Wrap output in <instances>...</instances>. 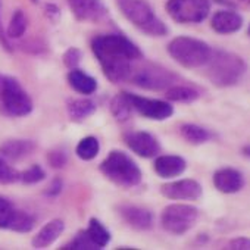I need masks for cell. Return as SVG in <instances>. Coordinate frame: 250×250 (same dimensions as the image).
Instances as JSON below:
<instances>
[{"label":"cell","mask_w":250,"mask_h":250,"mask_svg":"<svg viewBox=\"0 0 250 250\" xmlns=\"http://www.w3.org/2000/svg\"><path fill=\"white\" fill-rule=\"evenodd\" d=\"M91 50L102 66L104 77L121 84L131 78L133 63L143 59V52L122 34H102L91 40Z\"/></svg>","instance_id":"cell-1"},{"label":"cell","mask_w":250,"mask_h":250,"mask_svg":"<svg viewBox=\"0 0 250 250\" xmlns=\"http://www.w3.org/2000/svg\"><path fill=\"white\" fill-rule=\"evenodd\" d=\"M206 68L209 81L221 88L235 85L247 72V63L241 56L222 49L212 50Z\"/></svg>","instance_id":"cell-2"},{"label":"cell","mask_w":250,"mask_h":250,"mask_svg":"<svg viewBox=\"0 0 250 250\" xmlns=\"http://www.w3.org/2000/svg\"><path fill=\"white\" fill-rule=\"evenodd\" d=\"M116 6L130 24L149 37H164L168 27L146 0H116Z\"/></svg>","instance_id":"cell-3"},{"label":"cell","mask_w":250,"mask_h":250,"mask_svg":"<svg viewBox=\"0 0 250 250\" xmlns=\"http://www.w3.org/2000/svg\"><path fill=\"white\" fill-rule=\"evenodd\" d=\"M100 172L115 186L133 188L142 183V169L139 165L121 150H112L100 164Z\"/></svg>","instance_id":"cell-4"},{"label":"cell","mask_w":250,"mask_h":250,"mask_svg":"<svg viewBox=\"0 0 250 250\" xmlns=\"http://www.w3.org/2000/svg\"><path fill=\"white\" fill-rule=\"evenodd\" d=\"M167 50L169 56L181 66L197 69L206 66L213 49L203 40L188 36H180L169 42Z\"/></svg>","instance_id":"cell-5"},{"label":"cell","mask_w":250,"mask_h":250,"mask_svg":"<svg viewBox=\"0 0 250 250\" xmlns=\"http://www.w3.org/2000/svg\"><path fill=\"white\" fill-rule=\"evenodd\" d=\"M0 109L12 118L27 116L33 112V100L21 83L0 72Z\"/></svg>","instance_id":"cell-6"},{"label":"cell","mask_w":250,"mask_h":250,"mask_svg":"<svg viewBox=\"0 0 250 250\" xmlns=\"http://www.w3.org/2000/svg\"><path fill=\"white\" fill-rule=\"evenodd\" d=\"M199 218V209L186 203L168 205L161 213L162 228L174 235H183L190 231Z\"/></svg>","instance_id":"cell-7"},{"label":"cell","mask_w":250,"mask_h":250,"mask_svg":"<svg viewBox=\"0 0 250 250\" xmlns=\"http://www.w3.org/2000/svg\"><path fill=\"white\" fill-rule=\"evenodd\" d=\"M165 9L178 24H200L210 12L209 0H168Z\"/></svg>","instance_id":"cell-8"},{"label":"cell","mask_w":250,"mask_h":250,"mask_svg":"<svg viewBox=\"0 0 250 250\" xmlns=\"http://www.w3.org/2000/svg\"><path fill=\"white\" fill-rule=\"evenodd\" d=\"M130 80L140 88L161 91V90H168L169 87L175 85L180 77L161 65L149 63L140 68L139 71H136L134 74H131Z\"/></svg>","instance_id":"cell-9"},{"label":"cell","mask_w":250,"mask_h":250,"mask_svg":"<svg viewBox=\"0 0 250 250\" xmlns=\"http://www.w3.org/2000/svg\"><path fill=\"white\" fill-rule=\"evenodd\" d=\"M34 228V218L15 208L6 197L0 196V229H11L15 232H30Z\"/></svg>","instance_id":"cell-10"},{"label":"cell","mask_w":250,"mask_h":250,"mask_svg":"<svg viewBox=\"0 0 250 250\" xmlns=\"http://www.w3.org/2000/svg\"><path fill=\"white\" fill-rule=\"evenodd\" d=\"M128 96H130L133 109L147 119L165 121L174 115V106L165 100L147 99V97H142V96H137L133 93H128Z\"/></svg>","instance_id":"cell-11"},{"label":"cell","mask_w":250,"mask_h":250,"mask_svg":"<svg viewBox=\"0 0 250 250\" xmlns=\"http://www.w3.org/2000/svg\"><path fill=\"white\" fill-rule=\"evenodd\" d=\"M68 6L74 18L80 22H102L107 18L109 11L103 0H68Z\"/></svg>","instance_id":"cell-12"},{"label":"cell","mask_w":250,"mask_h":250,"mask_svg":"<svg viewBox=\"0 0 250 250\" xmlns=\"http://www.w3.org/2000/svg\"><path fill=\"white\" fill-rule=\"evenodd\" d=\"M124 142L128 149L140 158H155L161 152V145L147 131H130L124 134Z\"/></svg>","instance_id":"cell-13"},{"label":"cell","mask_w":250,"mask_h":250,"mask_svg":"<svg viewBox=\"0 0 250 250\" xmlns=\"http://www.w3.org/2000/svg\"><path fill=\"white\" fill-rule=\"evenodd\" d=\"M161 193L164 197L171 200H197L200 199L203 188L196 180L186 178L164 184L161 187Z\"/></svg>","instance_id":"cell-14"},{"label":"cell","mask_w":250,"mask_h":250,"mask_svg":"<svg viewBox=\"0 0 250 250\" xmlns=\"http://www.w3.org/2000/svg\"><path fill=\"white\" fill-rule=\"evenodd\" d=\"M118 210L125 224L134 229L147 231L153 227V215L150 210L145 208L136 205H122L118 208Z\"/></svg>","instance_id":"cell-15"},{"label":"cell","mask_w":250,"mask_h":250,"mask_svg":"<svg viewBox=\"0 0 250 250\" xmlns=\"http://www.w3.org/2000/svg\"><path fill=\"white\" fill-rule=\"evenodd\" d=\"M213 186L218 191L225 194L238 193L244 186V178L235 168H221L213 174Z\"/></svg>","instance_id":"cell-16"},{"label":"cell","mask_w":250,"mask_h":250,"mask_svg":"<svg viewBox=\"0 0 250 250\" xmlns=\"http://www.w3.org/2000/svg\"><path fill=\"white\" fill-rule=\"evenodd\" d=\"M210 27L218 34H232L241 30L243 17L235 11H218L210 20Z\"/></svg>","instance_id":"cell-17"},{"label":"cell","mask_w":250,"mask_h":250,"mask_svg":"<svg viewBox=\"0 0 250 250\" xmlns=\"http://www.w3.org/2000/svg\"><path fill=\"white\" fill-rule=\"evenodd\" d=\"M187 168V162L184 158L178 156V155H162L158 156L155 164H153V169L155 172L161 177V178H175L178 175H181Z\"/></svg>","instance_id":"cell-18"},{"label":"cell","mask_w":250,"mask_h":250,"mask_svg":"<svg viewBox=\"0 0 250 250\" xmlns=\"http://www.w3.org/2000/svg\"><path fill=\"white\" fill-rule=\"evenodd\" d=\"M65 231V222L62 219H52L49 221L33 238L31 244L36 249H46L52 246Z\"/></svg>","instance_id":"cell-19"},{"label":"cell","mask_w":250,"mask_h":250,"mask_svg":"<svg viewBox=\"0 0 250 250\" xmlns=\"http://www.w3.org/2000/svg\"><path fill=\"white\" fill-rule=\"evenodd\" d=\"M36 143L31 140H8L0 145V153L9 161H22L33 155Z\"/></svg>","instance_id":"cell-20"},{"label":"cell","mask_w":250,"mask_h":250,"mask_svg":"<svg viewBox=\"0 0 250 250\" xmlns=\"http://www.w3.org/2000/svg\"><path fill=\"white\" fill-rule=\"evenodd\" d=\"M68 83H69L72 90H75L77 93L85 94V96L93 94L97 90L96 78H93L91 75H88L87 72H84L80 68L69 69V72H68Z\"/></svg>","instance_id":"cell-21"},{"label":"cell","mask_w":250,"mask_h":250,"mask_svg":"<svg viewBox=\"0 0 250 250\" xmlns=\"http://www.w3.org/2000/svg\"><path fill=\"white\" fill-rule=\"evenodd\" d=\"M97 109V104L91 100V99H72L68 102L66 110L68 115L71 118V121L74 122H83L87 118H90Z\"/></svg>","instance_id":"cell-22"},{"label":"cell","mask_w":250,"mask_h":250,"mask_svg":"<svg viewBox=\"0 0 250 250\" xmlns=\"http://www.w3.org/2000/svg\"><path fill=\"white\" fill-rule=\"evenodd\" d=\"M165 97L169 102H177V103H193L200 97V91L191 85H183V84H175L169 87L165 91Z\"/></svg>","instance_id":"cell-23"},{"label":"cell","mask_w":250,"mask_h":250,"mask_svg":"<svg viewBox=\"0 0 250 250\" xmlns=\"http://www.w3.org/2000/svg\"><path fill=\"white\" fill-rule=\"evenodd\" d=\"M110 110H112V115L115 116L116 121H127L131 113L134 112L133 109V104L130 102V96H128V91H121L118 93L112 102H110Z\"/></svg>","instance_id":"cell-24"},{"label":"cell","mask_w":250,"mask_h":250,"mask_svg":"<svg viewBox=\"0 0 250 250\" xmlns=\"http://www.w3.org/2000/svg\"><path fill=\"white\" fill-rule=\"evenodd\" d=\"M180 134L190 145H203L212 139V133L197 124H183L180 127Z\"/></svg>","instance_id":"cell-25"},{"label":"cell","mask_w":250,"mask_h":250,"mask_svg":"<svg viewBox=\"0 0 250 250\" xmlns=\"http://www.w3.org/2000/svg\"><path fill=\"white\" fill-rule=\"evenodd\" d=\"M87 234L90 237V240L99 247V249H103L104 246L109 244L110 241V232L106 229V227L96 218H91L90 222H88V227H87Z\"/></svg>","instance_id":"cell-26"},{"label":"cell","mask_w":250,"mask_h":250,"mask_svg":"<svg viewBox=\"0 0 250 250\" xmlns=\"http://www.w3.org/2000/svg\"><path fill=\"white\" fill-rule=\"evenodd\" d=\"M100 152V143L96 137L88 136L80 140L75 153L81 161H93Z\"/></svg>","instance_id":"cell-27"},{"label":"cell","mask_w":250,"mask_h":250,"mask_svg":"<svg viewBox=\"0 0 250 250\" xmlns=\"http://www.w3.org/2000/svg\"><path fill=\"white\" fill-rule=\"evenodd\" d=\"M27 25H28V20H27L24 11L17 9L11 17L8 31H6V37L8 39H21L27 31Z\"/></svg>","instance_id":"cell-28"},{"label":"cell","mask_w":250,"mask_h":250,"mask_svg":"<svg viewBox=\"0 0 250 250\" xmlns=\"http://www.w3.org/2000/svg\"><path fill=\"white\" fill-rule=\"evenodd\" d=\"M62 249L65 250H99V247L90 240L85 229L80 231L68 244H65Z\"/></svg>","instance_id":"cell-29"},{"label":"cell","mask_w":250,"mask_h":250,"mask_svg":"<svg viewBox=\"0 0 250 250\" xmlns=\"http://www.w3.org/2000/svg\"><path fill=\"white\" fill-rule=\"evenodd\" d=\"M46 178V172L40 165H33L20 174V181L24 184H37Z\"/></svg>","instance_id":"cell-30"},{"label":"cell","mask_w":250,"mask_h":250,"mask_svg":"<svg viewBox=\"0 0 250 250\" xmlns=\"http://www.w3.org/2000/svg\"><path fill=\"white\" fill-rule=\"evenodd\" d=\"M15 181H20V174L0 156V184H12Z\"/></svg>","instance_id":"cell-31"},{"label":"cell","mask_w":250,"mask_h":250,"mask_svg":"<svg viewBox=\"0 0 250 250\" xmlns=\"http://www.w3.org/2000/svg\"><path fill=\"white\" fill-rule=\"evenodd\" d=\"M83 59V52L78 49V47H69L63 56H62V61L65 63V66L68 69H74V68H78L80 62Z\"/></svg>","instance_id":"cell-32"},{"label":"cell","mask_w":250,"mask_h":250,"mask_svg":"<svg viewBox=\"0 0 250 250\" xmlns=\"http://www.w3.org/2000/svg\"><path fill=\"white\" fill-rule=\"evenodd\" d=\"M47 161H49V164H50L53 168H63V167L66 165V162H68V155H66L65 150L56 149V150L49 152Z\"/></svg>","instance_id":"cell-33"},{"label":"cell","mask_w":250,"mask_h":250,"mask_svg":"<svg viewBox=\"0 0 250 250\" xmlns=\"http://www.w3.org/2000/svg\"><path fill=\"white\" fill-rule=\"evenodd\" d=\"M225 249H231V250H250V238L249 237H237V238L228 241Z\"/></svg>","instance_id":"cell-34"},{"label":"cell","mask_w":250,"mask_h":250,"mask_svg":"<svg viewBox=\"0 0 250 250\" xmlns=\"http://www.w3.org/2000/svg\"><path fill=\"white\" fill-rule=\"evenodd\" d=\"M62 188H63V183H62V180H61V178H55V180L50 183V186H49V188H47V191H46V196L56 197V196H59V194H61Z\"/></svg>","instance_id":"cell-35"},{"label":"cell","mask_w":250,"mask_h":250,"mask_svg":"<svg viewBox=\"0 0 250 250\" xmlns=\"http://www.w3.org/2000/svg\"><path fill=\"white\" fill-rule=\"evenodd\" d=\"M44 12H46V17L53 22H56L61 18V9L55 3H47L44 6Z\"/></svg>","instance_id":"cell-36"},{"label":"cell","mask_w":250,"mask_h":250,"mask_svg":"<svg viewBox=\"0 0 250 250\" xmlns=\"http://www.w3.org/2000/svg\"><path fill=\"white\" fill-rule=\"evenodd\" d=\"M0 9H2V3H0ZM0 15H2V12H0ZM0 44H2V47L8 52H12V44L9 43V39L6 37L5 31H3V24H2V20H0Z\"/></svg>","instance_id":"cell-37"},{"label":"cell","mask_w":250,"mask_h":250,"mask_svg":"<svg viewBox=\"0 0 250 250\" xmlns=\"http://www.w3.org/2000/svg\"><path fill=\"white\" fill-rule=\"evenodd\" d=\"M243 155L244 156H247V158H250V146H246V147H243Z\"/></svg>","instance_id":"cell-38"},{"label":"cell","mask_w":250,"mask_h":250,"mask_svg":"<svg viewBox=\"0 0 250 250\" xmlns=\"http://www.w3.org/2000/svg\"><path fill=\"white\" fill-rule=\"evenodd\" d=\"M31 2H33V3H39V2H40V0H31Z\"/></svg>","instance_id":"cell-39"},{"label":"cell","mask_w":250,"mask_h":250,"mask_svg":"<svg viewBox=\"0 0 250 250\" xmlns=\"http://www.w3.org/2000/svg\"><path fill=\"white\" fill-rule=\"evenodd\" d=\"M249 34H250V25H249Z\"/></svg>","instance_id":"cell-40"},{"label":"cell","mask_w":250,"mask_h":250,"mask_svg":"<svg viewBox=\"0 0 250 250\" xmlns=\"http://www.w3.org/2000/svg\"><path fill=\"white\" fill-rule=\"evenodd\" d=\"M244 2H250V0H244Z\"/></svg>","instance_id":"cell-41"}]
</instances>
